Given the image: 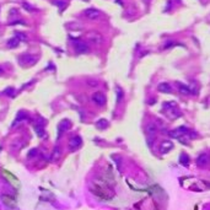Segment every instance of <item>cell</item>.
Instances as JSON below:
<instances>
[{
	"label": "cell",
	"mask_w": 210,
	"mask_h": 210,
	"mask_svg": "<svg viewBox=\"0 0 210 210\" xmlns=\"http://www.w3.org/2000/svg\"><path fill=\"white\" fill-rule=\"evenodd\" d=\"M86 38H87V41L90 42V43L94 44V46H100V44H102V42H103L102 34L99 33V32H96V31L87 32L86 33Z\"/></svg>",
	"instance_id": "1"
},
{
	"label": "cell",
	"mask_w": 210,
	"mask_h": 210,
	"mask_svg": "<svg viewBox=\"0 0 210 210\" xmlns=\"http://www.w3.org/2000/svg\"><path fill=\"white\" fill-rule=\"evenodd\" d=\"M36 61H37V58L34 57V55H30V54L21 55L19 59V63H21V64H24V65H32Z\"/></svg>",
	"instance_id": "2"
},
{
	"label": "cell",
	"mask_w": 210,
	"mask_h": 210,
	"mask_svg": "<svg viewBox=\"0 0 210 210\" xmlns=\"http://www.w3.org/2000/svg\"><path fill=\"white\" fill-rule=\"evenodd\" d=\"M84 15H85L89 20H97L101 16V12L95 8H90V9H86L85 11H84Z\"/></svg>",
	"instance_id": "3"
},
{
	"label": "cell",
	"mask_w": 210,
	"mask_h": 210,
	"mask_svg": "<svg viewBox=\"0 0 210 210\" xmlns=\"http://www.w3.org/2000/svg\"><path fill=\"white\" fill-rule=\"evenodd\" d=\"M74 48H75L76 53H87L89 52V44L84 41H76L74 44Z\"/></svg>",
	"instance_id": "4"
},
{
	"label": "cell",
	"mask_w": 210,
	"mask_h": 210,
	"mask_svg": "<svg viewBox=\"0 0 210 210\" xmlns=\"http://www.w3.org/2000/svg\"><path fill=\"white\" fill-rule=\"evenodd\" d=\"M159 91L160 92H164V94H170V92H172V87H171L170 84L162 82L159 85Z\"/></svg>",
	"instance_id": "5"
},
{
	"label": "cell",
	"mask_w": 210,
	"mask_h": 210,
	"mask_svg": "<svg viewBox=\"0 0 210 210\" xmlns=\"http://www.w3.org/2000/svg\"><path fill=\"white\" fill-rule=\"evenodd\" d=\"M19 43H20V41H19L16 37H12V38H10V39L8 41V47H10V48H16V47L19 46Z\"/></svg>",
	"instance_id": "6"
},
{
	"label": "cell",
	"mask_w": 210,
	"mask_h": 210,
	"mask_svg": "<svg viewBox=\"0 0 210 210\" xmlns=\"http://www.w3.org/2000/svg\"><path fill=\"white\" fill-rule=\"evenodd\" d=\"M94 100H95V102H97L99 104H103L104 103V96L102 95V94H95L94 95Z\"/></svg>",
	"instance_id": "7"
},
{
	"label": "cell",
	"mask_w": 210,
	"mask_h": 210,
	"mask_svg": "<svg viewBox=\"0 0 210 210\" xmlns=\"http://www.w3.org/2000/svg\"><path fill=\"white\" fill-rule=\"evenodd\" d=\"M177 86H178V90H179V92L182 94H184V95H188L191 92L189 89H188L186 85H183V84H181V82H177Z\"/></svg>",
	"instance_id": "8"
},
{
	"label": "cell",
	"mask_w": 210,
	"mask_h": 210,
	"mask_svg": "<svg viewBox=\"0 0 210 210\" xmlns=\"http://www.w3.org/2000/svg\"><path fill=\"white\" fill-rule=\"evenodd\" d=\"M53 4L57 5L60 10H64L65 6H66V3L65 1H60V0H53Z\"/></svg>",
	"instance_id": "9"
},
{
	"label": "cell",
	"mask_w": 210,
	"mask_h": 210,
	"mask_svg": "<svg viewBox=\"0 0 210 210\" xmlns=\"http://www.w3.org/2000/svg\"><path fill=\"white\" fill-rule=\"evenodd\" d=\"M15 37H16L19 41H22V42H26V41H27V36H26L25 33H22V32H16Z\"/></svg>",
	"instance_id": "10"
},
{
	"label": "cell",
	"mask_w": 210,
	"mask_h": 210,
	"mask_svg": "<svg viewBox=\"0 0 210 210\" xmlns=\"http://www.w3.org/2000/svg\"><path fill=\"white\" fill-rule=\"evenodd\" d=\"M22 8L26 10V11H30V12H33V11H36V10H34L33 8H32V6L31 5H29V4H27V3H24L22 4Z\"/></svg>",
	"instance_id": "11"
},
{
	"label": "cell",
	"mask_w": 210,
	"mask_h": 210,
	"mask_svg": "<svg viewBox=\"0 0 210 210\" xmlns=\"http://www.w3.org/2000/svg\"><path fill=\"white\" fill-rule=\"evenodd\" d=\"M0 74H3V69L1 68H0Z\"/></svg>",
	"instance_id": "12"
}]
</instances>
